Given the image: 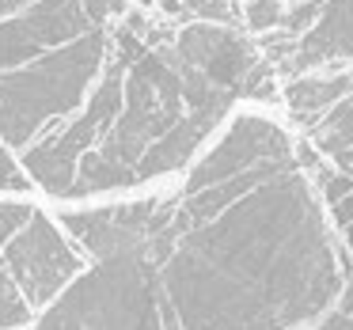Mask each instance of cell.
Instances as JSON below:
<instances>
[{
	"mask_svg": "<svg viewBox=\"0 0 353 330\" xmlns=\"http://www.w3.org/2000/svg\"><path fill=\"white\" fill-rule=\"evenodd\" d=\"M152 266L168 330H300L338 304L350 254L296 163L205 220L171 213Z\"/></svg>",
	"mask_w": 353,
	"mask_h": 330,
	"instance_id": "cell-1",
	"label": "cell"
},
{
	"mask_svg": "<svg viewBox=\"0 0 353 330\" xmlns=\"http://www.w3.org/2000/svg\"><path fill=\"white\" fill-rule=\"evenodd\" d=\"M110 34L125 57L122 107L77 163L61 205L179 183L239 107L179 54L175 34H152L141 12H125Z\"/></svg>",
	"mask_w": 353,
	"mask_h": 330,
	"instance_id": "cell-2",
	"label": "cell"
},
{
	"mask_svg": "<svg viewBox=\"0 0 353 330\" xmlns=\"http://www.w3.org/2000/svg\"><path fill=\"white\" fill-rule=\"evenodd\" d=\"M114 34L88 0H0V141L19 156L88 103Z\"/></svg>",
	"mask_w": 353,
	"mask_h": 330,
	"instance_id": "cell-3",
	"label": "cell"
},
{
	"mask_svg": "<svg viewBox=\"0 0 353 330\" xmlns=\"http://www.w3.org/2000/svg\"><path fill=\"white\" fill-rule=\"evenodd\" d=\"M31 330H168L160 274L145 254H95Z\"/></svg>",
	"mask_w": 353,
	"mask_h": 330,
	"instance_id": "cell-4",
	"label": "cell"
},
{
	"mask_svg": "<svg viewBox=\"0 0 353 330\" xmlns=\"http://www.w3.org/2000/svg\"><path fill=\"white\" fill-rule=\"evenodd\" d=\"M39 209L34 198L0 194V330H31L42 315L23 277V228Z\"/></svg>",
	"mask_w": 353,
	"mask_h": 330,
	"instance_id": "cell-5",
	"label": "cell"
},
{
	"mask_svg": "<svg viewBox=\"0 0 353 330\" xmlns=\"http://www.w3.org/2000/svg\"><path fill=\"white\" fill-rule=\"evenodd\" d=\"M353 61V0H327L319 19L292 39L281 76H300L315 69H342Z\"/></svg>",
	"mask_w": 353,
	"mask_h": 330,
	"instance_id": "cell-6",
	"label": "cell"
},
{
	"mask_svg": "<svg viewBox=\"0 0 353 330\" xmlns=\"http://www.w3.org/2000/svg\"><path fill=\"white\" fill-rule=\"evenodd\" d=\"M350 92H353V69L350 65H342V69H315V72H300V76L285 80L281 103H285L292 122L307 133L342 95H350Z\"/></svg>",
	"mask_w": 353,
	"mask_h": 330,
	"instance_id": "cell-7",
	"label": "cell"
},
{
	"mask_svg": "<svg viewBox=\"0 0 353 330\" xmlns=\"http://www.w3.org/2000/svg\"><path fill=\"white\" fill-rule=\"evenodd\" d=\"M307 141H312L327 160L350 152L353 148V92L342 95V99H338L334 107H330L327 114L307 130Z\"/></svg>",
	"mask_w": 353,
	"mask_h": 330,
	"instance_id": "cell-8",
	"label": "cell"
},
{
	"mask_svg": "<svg viewBox=\"0 0 353 330\" xmlns=\"http://www.w3.org/2000/svg\"><path fill=\"white\" fill-rule=\"evenodd\" d=\"M0 194L4 198H34L39 194L31 171L23 167V156L16 148H8L4 141H0Z\"/></svg>",
	"mask_w": 353,
	"mask_h": 330,
	"instance_id": "cell-9",
	"label": "cell"
},
{
	"mask_svg": "<svg viewBox=\"0 0 353 330\" xmlns=\"http://www.w3.org/2000/svg\"><path fill=\"white\" fill-rule=\"evenodd\" d=\"M285 27V4L281 0H243V31L262 39L270 31Z\"/></svg>",
	"mask_w": 353,
	"mask_h": 330,
	"instance_id": "cell-10",
	"label": "cell"
},
{
	"mask_svg": "<svg viewBox=\"0 0 353 330\" xmlns=\"http://www.w3.org/2000/svg\"><path fill=\"white\" fill-rule=\"evenodd\" d=\"M183 12L201 23L243 27V8H236V0H183Z\"/></svg>",
	"mask_w": 353,
	"mask_h": 330,
	"instance_id": "cell-11",
	"label": "cell"
},
{
	"mask_svg": "<svg viewBox=\"0 0 353 330\" xmlns=\"http://www.w3.org/2000/svg\"><path fill=\"white\" fill-rule=\"evenodd\" d=\"M300 330H353V258H350V269H345V285H342L338 304L323 319H315L312 327H300Z\"/></svg>",
	"mask_w": 353,
	"mask_h": 330,
	"instance_id": "cell-12",
	"label": "cell"
},
{
	"mask_svg": "<svg viewBox=\"0 0 353 330\" xmlns=\"http://www.w3.org/2000/svg\"><path fill=\"white\" fill-rule=\"evenodd\" d=\"M327 216H330V224H334L338 231H342V228H350V224H353V190L345 194L342 201H334V205L327 209Z\"/></svg>",
	"mask_w": 353,
	"mask_h": 330,
	"instance_id": "cell-13",
	"label": "cell"
},
{
	"mask_svg": "<svg viewBox=\"0 0 353 330\" xmlns=\"http://www.w3.org/2000/svg\"><path fill=\"white\" fill-rule=\"evenodd\" d=\"M330 163H334L338 171H345V175L353 178V148H350V152H342V156H334V160H330Z\"/></svg>",
	"mask_w": 353,
	"mask_h": 330,
	"instance_id": "cell-14",
	"label": "cell"
},
{
	"mask_svg": "<svg viewBox=\"0 0 353 330\" xmlns=\"http://www.w3.org/2000/svg\"><path fill=\"white\" fill-rule=\"evenodd\" d=\"M338 236H342V247H345V254L353 258V224H350V228H342Z\"/></svg>",
	"mask_w": 353,
	"mask_h": 330,
	"instance_id": "cell-15",
	"label": "cell"
}]
</instances>
